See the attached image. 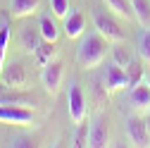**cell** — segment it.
<instances>
[{
    "mask_svg": "<svg viewBox=\"0 0 150 148\" xmlns=\"http://www.w3.org/2000/svg\"><path fill=\"white\" fill-rule=\"evenodd\" d=\"M105 53H107V38L103 33H98V31L83 33L79 41V48H76V65L81 69H96L103 65Z\"/></svg>",
    "mask_w": 150,
    "mask_h": 148,
    "instance_id": "6da1fadb",
    "label": "cell"
},
{
    "mask_svg": "<svg viewBox=\"0 0 150 148\" xmlns=\"http://www.w3.org/2000/svg\"><path fill=\"white\" fill-rule=\"evenodd\" d=\"M93 26H96V31L98 33H103L107 41H112V43H122L124 38H126V31L122 29V24L117 22V14L115 12H107V10H103V7H96L93 10Z\"/></svg>",
    "mask_w": 150,
    "mask_h": 148,
    "instance_id": "7a4b0ae2",
    "label": "cell"
},
{
    "mask_svg": "<svg viewBox=\"0 0 150 148\" xmlns=\"http://www.w3.org/2000/svg\"><path fill=\"white\" fill-rule=\"evenodd\" d=\"M67 110H69V117H71L74 124L86 122V112H88L86 96H83L79 81H74V79L69 81V88H67Z\"/></svg>",
    "mask_w": 150,
    "mask_h": 148,
    "instance_id": "3957f363",
    "label": "cell"
},
{
    "mask_svg": "<svg viewBox=\"0 0 150 148\" xmlns=\"http://www.w3.org/2000/svg\"><path fill=\"white\" fill-rule=\"evenodd\" d=\"M110 143V120L105 112H96V117L88 124V146L103 148Z\"/></svg>",
    "mask_w": 150,
    "mask_h": 148,
    "instance_id": "277c9868",
    "label": "cell"
},
{
    "mask_svg": "<svg viewBox=\"0 0 150 148\" xmlns=\"http://www.w3.org/2000/svg\"><path fill=\"white\" fill-rule=\"evenodd\" d=\"M124 129H126V136H129V141L134 146H150V129L145 124V117H141V115H126Z\"/></svg>",
    "mask_w": 150,
    "mask_h": 148,
    "instance_id": "5b68a950",
    "label": "cell"
},
{
    "mask_svg": "<svg viewBox=\"0 0 150 148\" xmlns=\"http://www.w3.org/2000/svg\"><path fill=\"white\" fill-rule=\"evenodd\" d=\"M62 79H64V65L60 60H50L48 65H43V69H41V84H43V88L48 91L50 96H55L60 91Z\"/></svg>",
    "mask_w": 150,
    "mask_h": 148,
    "instance_id": "8992f818",
    "label": "cell"
},
{
    "mask_svg": "<svg viewBox=\"0 0 150 148\" xmlns=\"http://www.w3.org/2000/svg\"><path fill=\"white\" fill-rule=\"evenodd\" d=\"M0 122L14 124V127H31L33 112L24 105H0Z\"/></svg>",
    "mask_w": 150,
    "mask_h": 148,
    "instance_id": "52a82bcc",
    "label": "cell"
},
{
    "mask_svg": "<svg viewBox=\"0 0 150 148\" xmlns=\"http://www.w3.org/2000/svg\"><path fill=\"white\" fill-rule=\"evenodd\" d=\"M100 81H103L107 93H115V91H119V88H126V72H124L122 65H117L115 60H112V62H107L103 67V79Z\"/></svg>",
    "mask_w": 150,
    "mask_h": 148,
    "instance_id": "ba28073f",
    "label": "cell"
},
{
    "mask_svg": "<svg viewBox=\"0 0 150 148\" xmlns=\"http://www.w3.org/2000/svg\"><path fill=\"white\" fill-rule=\"evenodd\" d=\"M26 79H29V74H26V67L22 65V62H7L5 67H3V72H0V81L3 84H7L10 88H14V91H19V88H24L26 86Z\"/></svg>",
    "mask_w": 150,
    "mask_h": 148,
    "instance_id": "9c48e42d",
    "label": "cell"
},
{
    "mask_svg": "<svg viewBox=\"0 0 150 148\" xmlns=\"http://www.w3.org/2000/svg\"><path fill=\"white\" fill-rule=\"evenodd\" d=\"M41 43H43V36H41L38 26H33V24H22L19 26V46H22L24 53L33 55Z\"/></svg>",
    "mask_w": 150,
    "mask_h": 148,
    "instance_id": "30bf717a",
    "label": "cell"
},
{
    "mask_svg": "<svg viewBox=\"0 0 150 148\" xmlns=\"http://www.w3.org/2000/svg\"><path fill=\"white\" fill-rule=\"evenodd\" d=\"M129 105L134 107L136 112H148L150 110V88L145 86V81L129 88Z\"/></svg>",
    "mask_w": 150,
    "mask_h": 148,
    "instance_id": "8fae6325",
    "label": "cell"
},
{
    "mask_svg": "<svg viewBox=\"0 0 150 148\" xmlns=\"http://www.w3.org/2000/svg\"><path fill=\"white\" fill-rule=\"evenodd\" d=\"M64 33L67 38H81L83 36V29H86V17L81 10H69L64 14Z\"/></svg>",
    "mask_w": 150,
    "mask_h": 148,
    "instance_id": "7c38bea8",
    "label": "cell"
},
{
    "mask_svg": "<svg viewBox=\"0 0 150 148\" xmlns=\"http://www.w3.org/2000/svg\"><path fill=\"white\" fill-rule=\"evenodd\" d=\"M43 0H10V14L17 17V19H24V17H31L38 12Z\"/></svg>",
    "mask_w": 150,
    "mask_h": 148,
    "instance_id": "4fadbf2b",
    "label": "cell"
},
{
    "mask_svg": "<svg viewBox=\"0 0 150 148\" xmlns=\"http://www.w3.org/2000/svg\"><path fill=\"white\" fill-rule=\"evenodd\" d=\"M38 29H41L43 41H52V43H57L60 26H57V22H55V14H41V19H38Z\"/></svg>",
    "mask_w": 150,
    "mask_h": 148,
    "instance_id": "5bb4252c",
    "label": "cell"
},
{
    "mask_svg": "<svg viewBox=\"0 0 150 148\" xmlns=\"http://www.w3.org/2000/svg\"><path fill=\"white\" fill-rule=\"evenodd\" d=\"M124 72H126V88H131V86H136V84H141L143 81V60H131L126 67H124Z\"/></svg>",
    "mask_w": 150,
    "mask_h": 148,
    "instance_id": "9a60e30c",
    "label": "cell"
},
{
    "mask_svg": "<svg viewBox=\"0 0 150 148\" xmlns=\"http://www.w3.org/2000/svg\"><path fill=\"white\" fill-rule=\"evenodd\" d=\"M131 10L141 26H150V0H131Z\"/></svg>",
    "mask_w": 150,
    "mask_h": 148,
    "instance_id": "2e32d148",
    "label": "cell"
},
{
    "mask_svg": "<svg viewBox=\"0 0 150 148\" xmlns=\"http://www.w3.org/2000/svg\"><path fill=\"white\" fill-rule=\"evenodd\" d=\"M33 58H36V62L43 67V65H48L50 60L57 58V46H55L52 41H43V43L38 46V50L33 53Z\"/></svg>",
    "mask_w": 150,
    "mask_h": 148,
    "instance_id": "e0dca14e",
    "label": "cell"
},
{
    "mask_svg": "<svg viewBox=\"0 0 150 148\" xmlns=\"http://www.w3.org/2000/svg\"><path fill=\"white\" fill-rule=\"evenodd\" d=\"M107 10H112L122 19H134V10H131V0H103Z\"/></svg>",
    "mask_w": 150,
    "mask_h": 148,
    "instance_id": "ac0fdd59",
    "label": "cell"
},
{
    "mask_svg": "<svg viewBox=\"0 0 150 148\" xmlns=\"http://www.w3.org/2000/svg\"><path fill=\"white\" fill-rule=\"evenodd\" d=\"M136 50H138V58H141V60L150 62V26H143V31L138 33Z\"/></svg>",
    "mask_w": 150,
    "mask_h": 148,
    "instance_id": "d6986e66",
    "label": "cell"
},
{
    "mask_svg": "<svg viewBox=\"0 0 150 148\" xmlns=\"http://www.w3.org/2000/svg\"><path fill=\"white\" fill-rule=\"evenodd\" d=\"M7 43H10V22H7V17H3V19H0V72H3V67H5Z\"/></svg>",
    "mask_w": 150,
    "mask_h": 148,
    "instance_id": "ffe728a7",
    "label": "cell"
},
{
    "mask_svg": "<svg viewBox=\"0 0 150 148\" xmlns=\"http://www.w3.org/2000/svg\"><path fill=\"white\" fill-rule=\"evenodd\" d=\"M112 60H115L117 65H122V67H126L131 60H134V55L126 50L124 41H122V43H115V48H112Z\"/></svg>",
    "mask_w": 150,
    "mask_h": 148,
    "instance_id": "44dd1931",
    "label": "cell"
},
{
    "mask_svg": "<svg viewBox=\"0 0 150 148\" xmlns=\"http://www.w3.org/2000/svg\"><path fill=\"white\" fill-rule=\"evenodd\" d=\"M50 10H52L55 17L64 19V14L69 12V0H50Z\"/></svg>",
    "mask_w": 150,
    "mask_h": 148,
    "instance_id": "7402d4cb",
    "label": "cell"
},
{
    "mask_svg": "<svg viewBox=\"0 0 150 148\" xmlns=\"http://www.w3.org/2000/svg\"><path fill=\"white\" fill-rule=\"evenodd\" d=\"M76 127H79V129H76V136H74V146L83 148V146H88V124L81 122V124H76Z\"/></svg>",
    "mask_w": 150,
    "mask_h": 148,
    "instance_id": "603a6c76",
    "label": "cell"
},
{
    "mask_svg": "<svg viewBox=\"0 0 150 148\" xmlns=\"http://www.w3.org/2000/svg\"><path fill=\"white\" fill-rule=\"evenodd\" d=\"M10 146H14V148H31L33 141H31V139H24V136H17V139L10 141Z\"/></svg>",
    "mask_w": 150,
    "mask_h": 148,
    "instance_id": "cb8c5ba5",
    "label": "cell"
},
{
    "mask_svg": "<svg viewBox=\"0 0 150 148\" xmlns=\"http://www.w3.org/2000/svg\"><path fill=\"white\" fill-rule=\"evenodd\" d=\"M7 91H10V86H7V84H3V81H0V96H3V93H7Z\"/></svg>",
    "mask_w": 150,
    "mask_h": 148,
    "instance_id": "d4e9b609",
    "label": "cell"
},
{
    "mask_svg": "<svg viewBox=\"0 0 150 148\" xmlns=\"http://www.w3.org/2000/svg\"><path fill=\"white\" fill-rule=\"evenodd\" d=\"M143 81H145V86L150 88V74H145V77H143Z\"/></svg>",
    "mask_w": 150,
    "mask_h": 148,
    "instance_id": "484cf974",
    "label": "cell"
},
{
    "mask_svg": "<svg viewBox=\"0 0 150 148\" xmlns=\"http://www.w3.org/2000/svg\"><path fill=\"white\" fill-rule=\"evenodd\" d=\"M145 124H148V129H150V110L145 112Z\"/></svg>",
    "mask_w": 150,
    "mask_h": 148,
    "instance_id": "4316f807",
    "label": "cell"
}]
</instances>
